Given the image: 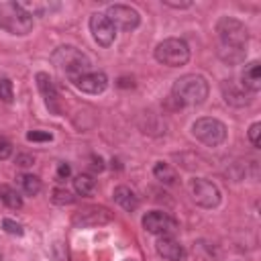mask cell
Segmentation results:
<instances>
[{"label": "cell", "mask_w": 261, "mask_h": 261, "mask_svg": "<svg viewBox=\"0 0 261 261\" xmlns=\"http://www.w3.org/2000/svg\"><path fill=\"white\" fill-rule=\"evenodd\" d=\"M124 261H135V259H124Z\"/></svg>", "instance_id": "obj_34"}, {"label": "cell", "mask_w": 261, "mask_h": 261, "mask_svg": "<svg viewBox=\"0 0 261 261\" xmlns=\"http://www.w3.org/2000/svg\"><path fill=\"white\" fill-rule=\"evenodd\" d=\"M33 161H35V159H33L31 155H18V157H16V163H18L20 167H29V165H33Z\"/></svg>", "instance_id": "obj_29"}, {"label": "cell", "mask_w": 261, "mask_h": 261, "mask_svg": "<svg viewBox=\"0 0 261 261\" xmlns=\"http://www.w3.org/2000/svg\"><path fill=\"white\" fill-rule=\"evenodd\" d=\"M10 153H12V145H10L8 141L0 139V159H6V157H10Z\"/></svg>", "instance_id": "obj_28"}, {"label": "cell", "mask_w": 261, "mask_h": 261, "mask_svg": "<svg viewBox=\"0 0 261 261\" xmlns=\"http://www.w3.org/2000/svg\"><path fill=\"white\" fill-rule=\"evenodd\" d=\"M110 220H112V214L102 206H88L73 216V224H77V226H98V224H106Z\"/></svg>", "instance_id": "obj_11"}, {"label": "cell", "mask_w": 261, "mask_h": 261, "mask_svg": "<svg viewBox=\"0 0 261 261\" xmlns=\"http://www.w3.org/2000/svg\"><path fill=\"white\" fill-rule=\"evenodd\" d=\"M143 228L147 232H151V234L165 237V234H171L177 228V222L169 214H165L161 210H153V212H147L143 216Z\"/></svg>", "instance_id": "obj_10"}, {"label": "cell", "mask_w": 261, "mask_h": 261, "mask_svg": "<svg viewBox=\"0 0 261 261\" xmlns=\"http://www.w3.org/2000/svg\"><path fill=\"white\" fill-rule=\"evenodd\" d=\"M27 139L29 141H51L53 135L47 130H31V133H27Z\"/></svg>", "instance_id": "obj_27"}, {"label": "cell", "mask_w": 261, "mask_h": 261, "mask_svg": "<svg viewBox=\"0 0 261 261\" xmlns=\"http://www.w3.org/2000/svg\"><path fill=\"white\" fill-rule=\"evenodd\" d=\"M165 6H171V8H190L192 2H171V0H163Z\"/></svg>", "instance_id": "obj_31"}, {"label": "cell", "mask_w": 261, "mask_h": 261, "mask_svg": "<svg viewBox=\"0 0 261 261\" xmlns=\"http://www.w3.org/2000/svg\"><path fill=\"white\" fill-rule=\"evenodd\" d=\"M73 188H75V192H77L80 196H90V194L94 192V188H96V179H92V175L80 173V175H75V179H73Z\"/></svg>", "instance_id": "obj_21"}, {"label": "cell", "mask_w": 261, "mask_h": 261, "mask_svg": "<svg viewBox=\"0 0 261 261\" xmlns=\"http://www.w3.org/2000/svg\"><path fill=\"white\" fill-rule=\"evenodd\" d=\"M51 200H53L55 204H71V202H73V196H71L67 190L55 188V190H53V196H51Z\"/></svg>", "instance_id": "obj_24"}, {"label": "cell", "mask_w": 261, "mask_h": 261, "mask_svg": "<svg viewBox=\"0 0 261 261\" xmlns=\"http://www.w3.org/2000/svg\"><path fill=\"white\" fill-rule=\"evenodd\" d=\"M106 16L114 24V29H120V31H133L141 22L139 12L135 8L126 6V4H112V6H108Z\"/></svg>", "instance_id": "obj_8"}, {"label": "cell", "mask_w": 261, "mask_h": 261, "mask_svg": "<svg viewBox=\"0 0 261 261\" xmlns=\"http://www.w3.org/2000/svg\"><path fill=\"white\" fill-rule=\"evenodd\" d=\"M259 133H261V124H259V122H253L251 128H249V141L253 143V147H259V145H261Z\"/></svg>", "instance_id": "obj_26"}, {"label": "cell", "mask_w": 261, "mask_h": 261, "mask_svg": "<svg viewBox=\"0 0 261 261\" xmlns=\"http://www.w3.org/2000/svg\"><path fill=\"white\" fill-rule=\"evenodd\" d=\"M155 249H157V253H159L163 259H167V261H184V259H186V249H184L175 239H171L169 234L159 237L157 243H155Z\"/></svg>", "instance_id": "obj_15"}, {"label": "cell", "mask_w": 261, "mask_h": 261, "mask_svg": "<svg viewBox=\"0 0 261 261\" xmlns=\"http://www.w3.org/2000/svg\"><path fill=\"white\" fill-rule=\"evenodd\" d=\"M20 186H22L24 194H29V196H37L41 192V179L37 175H31V173L20 175Z\"/></svg>", "instance_id": "obj_22"}, {"label": "cell", "mask_w": 261, "mask_h": 261, "mask_svg": "<svg viewBox=\"0 0 261 261\" xmlns=\"http://www.w3.org/2000/svg\"><path fill=\"white\" fill-rule=\"evenodd\" d=\"M2 228L8 232V234H14V237H22V226L18 224V222H14L12 218H4L2 220Z\"/></svg>", "instance_id": "obj_25"}, {"label": "cell", "mask_w": 261, "mask_h": 261, "mask_svg": "<svg viewBox=\"0 0 261 261\" xmlns=\"http://www.w3.org/2000/svg\"><path fill=\"white\" fill-rule=\"evenodd\" d=\"M0 200H2L8 208H12V210L22 208V198L18 196V192H16L14 188L6 186V184H2V186H0Z\"/></svg>", "instance_id": "obj_18"}, {"label": "cell", "mask_w": 261, "mask_h": 261, "mask_svg": "<svg viewBox=\"0 0 261 261\" xmlns=\"http://www.w3.org/2000/svg\"><path fill=\"white\" fill-rule=\"evenodd\" d=\"M0 261H2V255H0Z\"/></svg>", "instance_id": "obj_35"}, {"label": "cell", "mask_w": 261, "mask_h": 261, "mask_svg": "<svg viewBox=\"0 0 261 261\" xmlns=\"http://www.w3.org/2000/svg\"><path fill=\"white\" fill-rule=\"evenodd\" d=\"M90 31H92V37L94 41L100 45V47H110L114 43V37H116V29L114 24L110 22V18L106 14H92L90 16Z\"/></svg>", "instance_id": "obj_9"}, {"label": "cell", "mask_w": 261, "mask_h": 261, "mask_svg": "<svg viewBox=\"0 0 261 261\" xmlns=\"http://www.w3.org/2000/svg\"><path fill=\"white\" fill-rule=\"evenodd\" d=\"M112 198H114V202H116L120 208H124L126 212H133V210H137V206H139V198H137V194H135L130 188H126V186H118V188H114Z\"/></svg>", "instance_id": "obj_17"}, {"label": "cell", "mask_w": 261, "mask_h": 261, "mask_svg": "<svg viewBox=\"0 0 261 261\" xmlns=\"http://www.w3.org/2000/svg\"><path fill=\"white\" fill-rule=\"evenodd\" d=\"M241 84L247 92H259L261 90V63L259 61H251L245 65L243 69V75H241Z\"/></svg>", "instance_id": "obj_16"}, {"label": "cell", "mask_w": 261, "mask_h": 261, "mask_svg": "<svg viewBox=\"0 0 261 261\" xmlns=\"http://www.w3.org/2000/svg\"><path fill=\"white\" fill-rule=\"evenodd\" d=\"M155 59L167 67H181L188 63L190 59V47L186 41L181 39H163L157 47H155Z\"/></svg>", "instance_id": "obj_4"}, {"label": "cell", "mask_w": 261, "mask_h": 261, "mask_svg": "<svg viewBox=\"0 0 261 261\" xmlns=\"http://www.w3.org/2000/svg\"><path fill=\"white\" fill-rule=\"evenodd\" d=\"M0 29L10 35H29L33 29V14L20 2H4L0 4Z\"/></svg>", "instance_id": "obj_3"}, {"label": "cell", "mask_w": 261, "mask_h": 261, "mask_svg": "<svg viewBox=\"0 0 261 261\" xmlns=\"http://www.w3.org/2000/svg\"><path fill=\"white\" fill-rule=\"evenodd\" d=\"M216 33L220 39V47H232V49H245L249 35L241 20L232 16H222L216 22Z\"/></svg>", "instance_id": "obj_5"}, {"label": "cell", "mask_w": 261, "mask_h": 261, "mask_svg": "<svg viewBox=\"0 0 261 261\" xmlns=\"http://www.w3.org/2000/svg\"><path fill=\"white\" fill-rule=\"evenodd\" d=\"M118 86H120V88H128V86L133 88L135 84H133V80H128V77H120V82H118Z\"/></svg>", "instance_id": "obj_33"}, {"label": "cell", "mask_w": 261, "mask_h": 261, "mask_svg": "<svg viewBox=\"0 0 261 261\" xmlns=\"http://www.w3.org/2000/svg\"><path fill=\"white\" fill-rule=\"evenodd\" d=\"M247 49H232V47H220L218 49V57L226 63V65H237L241 61H245Z\"/></svg>", "instance_id": "obj_19"}, {"label": "cell", "mask_w": 261, "mask_h": 261, "mask_svg": "<svg viewBox=\"0 0 261 261\" xmlns=\"http://www.w3.org/2000/svg\"><path fill=\"white\" fill-rule=\"evenodd\" d=\"M51 61H53V65H55L59 71H63L71 82H73L75 77H80V75H84V73L90 71V59H88L80 49H75V47H71V45L57 47V49L53 51V55H51Z\"/></svg>", "instance_id": "obj_2"}, {"label": "cell", "mask_w": 261, "mask_h": 261, "mask_svg": "<svg viewBox=\"0 0 261 261\" xmlns=\"http://www.w3.org/2000/svg\"><path fill=\"white\" fill-rule=\"evenodd\" d=\"M171 98L179 106H198L208 98V82L196 73L181 75L171 88Z\"/></svg>", "instance_id": "obj_1"}, {"label": "cell", "mask_w": 261, "mask_h": 261, "mask_svg": "<svg viewBox=\"0 0 261 261\" xmlns=\"http://www.w3.org/2000/svg\"><path fill=\"white\" fill-rule=\"evenodd\" d=\"M153 175H155L159 181H163V184H173V181L177 179L175 169H173L169 163H165V161L155 163V167H153Z\"/></svg>", "instance_id": "obj_20"}, {"label": "cell", "mask_w": 261, "mask_h": 261, "mask_svg": "<svg viewBox=\"0 0 261 261\" xmlns=\"http://www.w3.org/2000/svg\"><path fill=\"white\" fill-rule=\"evenodd\" d=\"M69 171H71V169H69V165H67V163H59V167H57V177H59V179H63V177H67V175H69Z\"/></svg>", "instance_id": "obj_30"}, {"label": "cell", "mask_w": 261, "mask_h": 261, "mask_svg": "<svg viewBox=\"0 0 261 261\" xmlns=\"http://www.w3.org/2000/svg\"><path fill=\"white\" fill-rule=\"evenodd\" d=\"M190 190H192L194 202L200 204V206H204V208H214V206L220 204V192H218V188L212 181L204 179V177L192 179L190 181Z\"/></svg>", "instance_id": "obj_7"}, {"label": "cell", "mask_w": 261, "mask_h": 261, "mask_svg": "<svg viewBox=\"0 0 261 261\" xmlns=\"http://www.w3.org/2000/svg\"><path fill=\"white\" fill-rule=\"evenodd\" d=\"M0 100L2 102H6V104H10L12 100H14V92H12V82L10 80H0Z\"/></svg>", "instance_id": "obj_23"}, {"label": "cell", "mask_w": 261, "mask_h": 261, "mask_svg": "<svg viewBox=\"0 0 261 261\" xmlns=\"http://www.w3.org/2000/svg\"><path fill=\"white\" fill-rule=\"evenodd\" d=\"M35 80H37V88H39V92H41L47 108L53 114H59V94H57V88H55L53 80L47 73H43V71H39L35 75Z\"/></svg>", "instance_id": "obj_13"}, {"label": "cell", "mask_w": 261, "mask_h": 261, "mask_svg": "<svg viewBox=\"0 0 261 261\" xmlns=\"http://www.w3.org/2000/svg\"><path fill=\"white\" fill-rule=\"evenodd\" d=\"M220 90H222V96H224V102L230 104V106H237V108H243L251 102L249 98V92L245 88H239L234 84V80H224L220 84Z\"/></svg>", "instance_id": "obj_14"}, {"label": "cell", "mask_w": 261, "mask_h": 261, "mask_svg": "<svg viewBox=\"0 0 261 261\" xmlns=\"http://www.w3.org/2000/svg\"><path fill=\"white\" fill-rule=\"evenodd\" d=\"M192 135L208 147H218L226 141V126L218 118L204 116V118H198L192 124Z\"/></svg>", "instance_id": "obj_6"}, {"label": "cell", "mask_w": 261, "mask_h": 261, "mask_svg": "<svg viewBox=\"0 0 261 261\" xmlns=\"http://www.w3.org/2000/svg\"><path fill=\"white\" fill-rule=\"evenodd\" d=\"M92 161H94V169H98V171H100V169H104L102 157H96V155H94V157H92Z\"/></svg>", "instance_id": "obj_32"}, {"label": "cell", "mask_w": 261, "mask_h": 261, "mask_svg": "<svg viewBox=\"0 0 261 261\" xmlns=\"http://www.w3.org/2000/svg\"><path fill=\"white\" fill-rule=\"evenodd\" d=\"M73 86L86 94H102L108 86V77L102 71H88L73 80Z\"/></svg>", "instance_id": "obj_12"}]
</instances>
